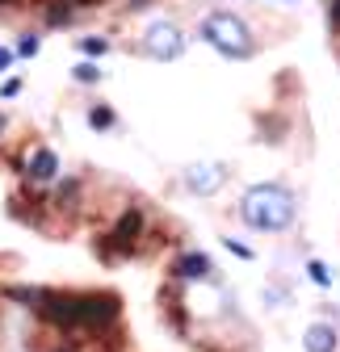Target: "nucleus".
I'll return each mask as SVG.
<instances>
[{"instance_id":"2eb2a0df","label":"nucleus","mask_w":340,"mask_h":352,"mask_svg":"<svg viewBox=\"0 0 340 352\" xmlns=\"http://www.w3.org/2000/svg\"><path fill=\"white\" fill-rule=\"evenodd\" d=\"M34 51H38V38L25 34V38H21V55H34Z\"/></svg>"},{"instance_id":"6e6552de","label":"nucleus","mask_w":340,"mask_h":352,"mask_svg":"<svg viewBox=\"0 0 340 352\" xmlns=\"http://www.w3.org/2000/svg\"><path fill=\"white\" fill-rule=\"evenodd\" d=\"M303 344H307V352H336V327L332 323H311Z\"/></svg>"},{"instance_id":"39448f33","label":"nucleus","mask_w":340,"mask_h":352,"mask_svg":"<svg viewBox=\"0 0 340 352\" xmlns=\"http://www.w3.org/2000/svg\"><path fill=\"white\" fill-rule=\"evenodd\" d=\"M25 176H30L34 185L55 181V176H59V160H55V151H51V147H34L30 160H25Z\"/></svg>"},{"instance_id":"f257e3e1","label":"nucleus","mask_w":340,"mask_h":352,"mask_svg":"<svg viewBox=\"0 0 340 352\" xmlns=\"http://www.w3.org/2000/svg\"><path fill=\"white\" fill-rule=\"evenodd\" d=\"M244 218L257 231H286L294 223V197L281 185H257L244 197Z\"/></svg>"},{"instance_id":"7ed1b4c3","label":"nucleus","mask_w":340,"mask_h":352,"mask_svg":"<svg viewBox=\"0 0 340 352\" xmlns=\"http://www.w3.org/2000/svg\"><path fill=\"white\" fill-rule=\"evenodd\" d=\"M122 319V302L118 294L93 289V294H80V331H105Z\"/></svg>"},{"instance_id":"20e7f679","label":"nucleus","mask_w":340,"mask_h":352,"mask_svg":"<svg viewBox=\"0 0 340 352\" xmlns=\"http://www.w3.org/2000/svg\"><path fill=\"white\" fill-rule=\"evenodd\" d=\"M181 51H185V34L173 21H156L143 34V55H151V59H177Z\"/></svg>"},{"instance_id":"ddd939ff","label":"nucleus","mask_w":340,"mask_h":352,"mask_svg":"<svg viewBox=\"0 0 340 352\" xmlns=\"http://www.w3.org/2000/svg\"><path fill=\"white\" fill-rule=\"evenodd\" d=\"M72 72H76V80H80V84H93V80L101 76V72H97V63H76Z\"/></svg>"},{"instance_id":"dca6fc26","label":"nucleus","mask_w":340,"mask_h":352,"mask_svg":"<svg viewBox=\"0 0 340 352\" xmlns=\"http://www.w3.org/2000/svg\"><path fill=\"white\" fill-rule=\"evenodd\" d=\"M5 67H13V51H9V47H0V72H5Z\"/></svg>"},{"instance_id":"f03ea898","label":"nucleus","mask_w":340,"mask_h":352,"mask_svg":"<svg viewBox=\"0 0 340 352\" xmlns=\"http://www.w3.org/2000/svg\"><path fill=\"white\" fill-rule=\"evenodd\" d=\"M202 38H206L219 55H227V59H248L252 51H257L252 30H248L235 13H210V17H202Z\"/></svg>"},{"instance_id":"a211bd4d","label":"nucleus","mask_w":340,"mask_h":352,"mask_svg":"<svg viewBox=\"0 0 340 352\" xmlns=\"http://www.w3.org/2000/svg\"><path fill=\"white\" fill-rule=\"evenodd\" d=\"M131 5H139V9H143V5H147V0H131Z\"/></svg>"},{"instance_id":"1a4fd4ad","label":"nucleus","mask_w":340,"mask_h":352,"mask_svg":"<svg viewBox=\"0 0 340 352\" xmlns=\"http://www.w3.org/2000/svg\"><path fill=\"white\" fill-rule=\"evenodd\" d=\"M257 126L269 135V143H281V135H286V126H290V122H286V118H273V113H261Z\"/></svg>"},{"instance_id":"423d86ee","label":"nucleus","mask_w":340,"mask_h":352,"mask_svg":"<svg viewBox=\"0 0 340 352\" xmlns=\"http://www.w3.org/2000/svg\"><path fill=\"white\" fill-rule=\"evenodd\" d=\"M223 181H227V172L215 168V164H193V168L185 172V185H189L193 193H215Z\"/></svg>"},{"instance_id":"f8f14e48","label":"nucleus","mask_w":340,"mask_h":352,"mask_svg":"<svg viewBox=\"0 0 340 352\" xmlns=\"http://www.w3.org/2000/svg\"><path fill=\"white\" fill-rule=\"evenodd\" d=\"M307 273H311L315 285H332V273H328V264H323V260H311V264H307Z\"/></svg>"},{"instance_id":"0eeeda50","label":"nucleus","mask_w":340,"mask_h":352,"mask_svg":"<svg viewBox=\"0 0 340 352\" xmlns=\"http://www.w3.org/2000/svg\"><path fill=\"white\" fill-rule=\"evenodd\" d=\"M177 277H215V260L202 256V252H185L177 264H173Z\"/></svg>"},{"instance_id":"9d476101","label":"nucleus","mask_w":340,"mask_h":352,"mask_svg":"<svg viewBox=\"0 0 340 352\" xmlns=\"http://www.w3.org/2000/svg\"><path fill=\"white\" fill-rule=\"evenodd\" d=\"M89 126H93V130H109V126H114V109H109V105H93V109H89Z\"/></svg>"},{"instance_id":"f3484780","label":"nucleus","mask_w":340,"mask_h":352,"mask_svg":"<svg viewBox=\"0 0 340 352\" xmlns=\"http://www.w3.org/2000/svg\"><path fill=\"white\" fill-rule=\"evenodd\" d=\"M59 352H76V348H72V340H67V344H63V348H59Z\"/></svg>"},{"instance_id":"9b49d317","label":"nucleus","mask_w":340,"mask_h":352,"mask_svg":"<svg viewBox=\"0 0 340 352\" xmlns=\"http://www.w3.org/2000/svg\"><path fill=\"white\" fill-rule=\"evenodd\" d=\"M80 51L97 59V55H105V51H109V38H101V34H89V38H80Z\"/></svg>"},{"instance_id":"4468645a","label":"nucleus","mask_w":340,"mask_h":352,"mask_svg":"<svg viewBox=\"0 0 340 352\" xmlns=\"http://www.w3.org/2000/svg\"><path fill=\"white\" fill-rule=\"evenodd\" d=\"M227 248H231L240 260H252V248H248V243H240V239H227Z\"/></svg>"}]
</instances>
